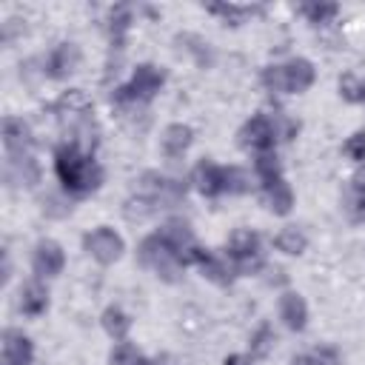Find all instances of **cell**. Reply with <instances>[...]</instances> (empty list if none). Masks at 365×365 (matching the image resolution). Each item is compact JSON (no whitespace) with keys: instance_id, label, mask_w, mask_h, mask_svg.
Here are the masks:
<instances>
[{"instance_id":"cell-8","label":"cell","mask_w":365,"mask_h":365,"mask_svg":"<svg viewBox=\"0 0 365 365\" xmlns=\"http://www.w3.org/2000/svg\"><path fill=\"white\" fill-rule=\"evenodd\" d=\"M3 177L14 188H34L40 182V165L31 157V151L29 154H6Z\"/></svg>"},{"instance_id":"cell-36","label":"cell","mask_w":365,"mask_h":365,"mask_svg":"<svg viewBox=\"0 0 365 365\" xmlns=\"http://www.w3.org/2000/svg\"><path fill=\"white\" fill-rule=\"evenodd\" d=\"M208 11H214V14H222L225 20H231L234 26L245 17V14H251V9H245V6H211Z\"/></svg>"},{"instance_id":"cell-12","label":"cell","mask_w":365,"mask_h":365,"mask_svg":"<svg viewBox=\"0 0 365 365\" xmlns=\"http://www.w3.org/2000/svg\"><path fill=\"white\" fill-rule=\"evenodd\" d=\"M197 265H200V274L214 285H231V279L240 274L237 262L231 257H222V254H214V251H202Z\"/></svg>"},{"instance_id":"cell-1","label":"cell","mask_w":365,"mask_h":365,"mask_svg":"<svg viewBox=\"0 0 365 365\" xmlns=\"http://www.w3.org/2000/svg\"><path fill=\"white\" fill-rule=\"evenodd\" d=\"M54 171L63 182L66 191L71 194H91L103 185V168L100 163L86 154L83 148H77L74 143H63L57 151H54Z\"/></svg>"},{"instance_id":"cell-6","label":"cell","mask_w":365,"mask_h":365,"mask_svg":"<svg viewBox=\"0 0 365 365\" xmlns=\"http://www.w3.org/2000/svg\"><path fill=\"white\" fill-rule=\"evenodd\" d=\"M160 237H163L165 245L182 259V265H185V262H200L202 248L197 245V240H194L188 222H182V220H168V222L160 228Z\"/></svg>"},{"instance_id":"cell-9","label":"cell","mask_w":365,"mask_h":365,"mask_svg":"<svg viewBox=\"0 0 365 365\" xmlns=\"http://www.w3.org/2000/svg\"><path fill=\"white\" fill-rule=\"evenodd\" d=\"M66 265V254H63V245L54 242V240H40L34 245V254H31V268L37 274V279H48V277H57Z\"/></svg>"},{"instance_id":"cell-34","label":"cell","mask_w":365,"mask_h":365,"mask_svg":"<svg viewBox=\"0 0 365 365\" xmlns=\"http://www.w3.org/2000/svg\"><path fill=\"white\" fill-rule=\"evenodd\" d=\"M342 151L348 154V160H354V163H365V131H354V134L345 140Z\"/></svg>"},{"instance_id":"cell-2","label":"cell","mask_w":365,"mask_h":365,"mask_svg":"<svg viewBox=\"0 0 365 365\" xmlns=\"http://www.w3.org/2000/svg\"><path fill=\"white\" fill-rule=\"evenodd\" d=\"M137 259L143 268L154 271L163 282H180V277H182V259L165 245V240L160 234H148L140 240Z\"/></svg>"},{"instance_id":"cell-5","label":"cell","mask_w":365,"mask_h":365,"mask_svg":"<svg viewBox=\"0 0 365 365\" xmlns=\"http://www.w3.org/2000/svg\"><path fill=\"white\" fill-rule=\"evenodd\" d=\"M83 248H86L88 257L97 259L100 265H114V262L123 257L125 242H123V237H120L114 228L100 225V228H94V231H88V234L83 237Z\"/></svg>"},{"instance_id":"cell-18","label":"cell","mask_w":365,"mask_h":365,"mask_svg":"<svg viewBox=\"0 0 365 365\" xmlns=\"http://www.w3.org/2000/svg\"><path fill=\"white\" fill-rule=\"evenodd\" d=\"M48 308V291L40 279H31L20 288V311L26 317H40Z\"/></svg>"},{"instance_id":"cell-7","label":"cell","mask_w":365,"mask_h":365,"mask_svg":"<svg viewBox=\"0 0 365 365\" xmlns=\"http://www.w3.org/2000/svg\"><path fill=\"white\" fill-rule=\"evenodd\" d=\"M240 145L248 148V151H271L274 143H277V134H274V123L268 114H254L251 120H245V125L240 128Z\"/></svg>"},{"instance_id":"cell-28","label":"cell","mask_w":365,"mask_h":365,"mask_svg":"<svg viewBox=\"0 0 365 365\" xmlns=\"http://www.w3.org/2000/svg\"><path fill=\"white\" fill-rule=\"evenodd\" d=\"M274 342H277L274 328H271V325H259V328L251 334V354L259 356V359H265V356L274 351Z\"/></svg>"},{"instance_id":"cell-39","label":"cell","mask_w":365,"mask_h":365,"mask_svg":"<svg viewBox=\"0 0 365 365\" xmlns=\"http://www.w3.org/2000/svg\"><path fill=\"white\" fill-rule=\"evenodd\" d=\"M137 365H157V362H154V359H143V356H140V362H137Z\"/></svg>"},{"instance_id":"cell-13","label":"cell","mask_w":365,"mask_h":365,"mask_svg":"<svg viewBox=\"0 0 365 365\" xmlns=\"http://www.w3.org/2000/svg\"><path fill=\"white\" fill-rule=\"evenodd\" d=\"M31 128L23 117H6L3 120V145L6 154H29L31 151Z\"/></svg>"},{"instance_id":"cell-27","label":"cell","mask_w":365,"mask_h":365,"mask_svg":"<svg viewBox=\"0 0 365 365\" xmlns=\"http://www.w3.org/2000/svg\"><path fill=\"white\" fill-rule=\"evenodd\" d=\"M128 26H131V9L128 6H114L108 11V34H111V40L120 43L123 34L128 31Z\"/></svg>"},{"instance_id":"cell-11","label":"cell","mask_w":365,"mask_h":365,"mask_svg":"<svg viewBox=\"0 0 365 365\" xmlns=\"http://www.w3.org/2000/svg\"><path fill=\"white\" fill-rule=\"evenodd\" d=\"M31 359H34L31 339L17 328H6L3 331V359H0V365H31Z\"/></svg>"},{"instance_id":"cell-38","label":"cell","mask_w":365,"mask_h":365,"mask_svg":"<svg viewBox=\"0 0 365 365\" xmlns=\"http://www.w3.org/2000/svg\"><path fill=\"white\" fill-rule=\"evenodd\" d=\"M222 365H254V362H251V356H245V354H231V356H225Z\"/></svg>"},{"instance_id":"cell-3","label":"cell","mask_w":365,"mask_h":365,"mask_svg":"<svg viewBox=\"0 0 365 365\" xmlns=\"http://www.w3.org/2000/svg\"><path fill=\"white\" fill-rule=\"evenodd\" d=\"M163 83H165V74L154 66V63H140L137 68H134V74H131V80H128V86H123V88H117V94H114V100L117 103H123V100H137V103H148L160 88H163Z\"/></svg>"},{"instance_id":"cell-10","label":"cell","mask_w":365,"mask_h":365,"mask_svg":"<svg viewBox=\"0 0 365 365\" xmlns=\"http://www.w3.org/2000/svg\"><path fill=\"white\" fill-rule=\"evenodd\" d=\"M80 48L77 43H60L51 48V54L46 57V74L54 80H66L80 68Z\"/></svg>"},{"instance_id":"cell-22","label":"cell","mask_w":365,"mask_h":365,"mask_svg":"<svg viewBox=\"0 0 365 365\" xmlns=\"http://www.w3.org/2000/svg\"><path fill=\"white\" fill-rule=\"evenodd\" d=\"M100 322H103V331H106L114 342H123V339L128 336V331H131V319H128V314L120 311L117 305L106 308L103 317H100Z\"/></svg>"},{"instance_id":"cell-30","label":"cell","mask_w":365,"mask_h":365,"mask_svg":"<svg viewBox=\"0 0 365 365\" xmlns=\"http://www.w3.org/2000/svg\"><path fill=\"white\" fill-rule=\"evenodd\" d=\"M339 94L348 103H365V80H359L354 74L339 77Z\"/></svg>"},{"instance_id":"cell-32","label":"cell","mask_w":365,"mask_h":365,"mask_svg":"<svg viewBox=\"0 0 365 365\" xmlns=\"http://www.w3.org/2000/svg\"><path fill=\"white\" fill-rule=\"evenodd\" d=\"M123 211H125V217L128 220H145L151 211H154V202L148 200V197H143V194H137V197H131V200H125V205H123Z\"/></svg>"},{"instance_id":"cell-26","label":"cell","mask_w":365,"mask_h":365,"mask_svg":"<svg viewBox=\"0 0 365 365\" xmlns=\"http://www.w3.org/2000/svg\"><path fill=\"white\" fill-rule=\"evenodd\" d=\"M251 188V174L240 165H228L222 168V191L228 194H245Z\"/></svg>"},{"instance_id":"cell-16","label":"cell","mask_w":365,"mask_h":365,"mask_svg":"<svg viewBox=\"0 0 365 365\" xmlns=\"http://www.w3.org/2000/svg\"><path fill=\"white\" fill-rule=\"evenodd\" d=\"M285 77H288V94H302L314 86V77H317V68L311 60L305 57H294L285 63Z\"/></svg>"},{"instance_id":"cell-14","label":"cell","mask_w":365,"mask_h":365,"mask_svg":"<svg viewBox=\"0 0 365 365\" xmlns=\"http://www.w3.org/2000/svg\"><path fill=\"white\" fill-rule=\"evenodd\" d=\"M191 182L202 197H217L222 194V165L211 160H200L191 171Z\"/></svg>"},{"instance_id":"cell-31","label":"cell","mask_w":365,"mask_h":365,"mask_svg":"<svg viewBox=\"0 0 365 365\" xmlns=\"http://www.w3.org/2000/svg\"><path fill=\"white\" fill-rule=\"evenodd\" d=\"M137 362H140V354L131 342H125V339L114 342V348L108 354V365H137Z\"/></svg>"},{"instance_id":"cell-29","label":"cell","mask_w":365,"mask_h":365,"mask_svg":"<svg viewBox=\"0 0 365 365\" xmlns=\"http://www.w3.org/2000/svg\"><path fill=\"white\" fill-rule=\"evenodd\" d=\"M262 86L274 94H288V77H285V63L282 66H268L262 68Z\"/></svg>"},{"instance_id":"cell-33","label":"cell","mask_w":365,"mask_h":365,"mask_svg":"<svg viewBox=\"0 0 365 365\" xmlns=\"http://www.w3.org/2000/svg\"><path fill=\"white\" fill-rule=\"evenodd\" d=\"M43 211L48 214V217H66L68 211H71V202L63 197V194H46L43 197Z\"/></svg>"},{"instance_id":"cell-19","label":"cell","mask_w":365,"mask_h":365,"mask_svg":"<svg viewBox=\"0 0 365 365\" xmlns=\"http://www.w3.org/2000/svg\"><path fill=\"white\" fill-rule=\"evenodd\" d=\"M257 254H259V237L251 228H237L228 240V257L234 262H242V259L257 257Z\"/></svg>"},{"instance_id":"cell-35","label":"cell","mask_w":365,"mask_h":365,"mask_svg":"<svg viewBox=\"0 0 365 365\" xmlns=\"http://www.w3.org/2000/svg\"><path fill=\"white\" fill-rule=\"evenodd\" d=\"M271 123H274V134H277V140H291L294 134H297V123L294 120H288L285 114H274L271 117Z\"/></svg>"},{"instance_id":"cell-21","label":"cell","mask_w":365,"mask_h":365,"mask_svg":"<svg viewBox=\"0 0 365 365\" xmlns=\"http://www.w3.org/2000/svg\"><path fill=\"white\" fill-rule=\"evenodd\" d=\"M342 211L351 222H365V185H359L356 180L342 188Z\"/></svg>"},{"instance_id":"cell-37","label":"cell","mask_w":365,"mask_h":365,"mask_svg":"<svg viewBox=\"0 0 365 365\" xmlns=\"http://www.w3.org/2000/svg\"><path fill=\"white\" fill-rule=\"evenodd\" d=\"M291 365H328V362H325V354L317 351V354H311V356H297Z\"/></svg>"},{"instance_id":"cell-20","label":"cell","mask_w":365,"mask_h":365,"mask_svg":"<svg viewBox=\"0 0 365 365\" xmlns=\"http://www.w3.org/2000/svg\"><path fill=\"white\" fill-rule=\"evenodd\" d=\"M265 205L277 214V217H285L291 214L294 208V191L285 180H277V182H268L265 185Z\"/></svg>"},{"instance_id":"cell-17","label":"cell","mask_w":365,"mask_h":365,"mask_svg":"<svg viewBox=\"0 0 365 365\" xmlns=\"http://www.w3.org/2000/svg\"><path fill=\"white\" fill-rule=\"evenodd\" d=\"M191 140H194V131H191V125H185V123H171V125H165V128H163V137H160L163 151H165L168 157H182V154L188 151Z\"/></svg>"},{"instance_id":"cell-23","label":"cell","mask_w":365,"mask_h":365,"mask_svg":"<svg viewBox=\"0 0 365 365\" xmlns=\"http://www.w3.org/2000/svg\"><path fill=\"white\" fill-rule=\"evenodd\" d=\"M274 245H277V251H282V254H288V257H299V254L308 248V237H305L302 228H297V225H285V228L277 234Z\"/></svg>"},{"instance_id":"cell-25","label":"cell","mask_w":365,"mask_h":365,"mask_svg":"<svg viewBox=\"0 0 365 365\" xmlns=\"http://www.w3.org/2000/svg\"><path fill=\"white\" fill-rule=\"evenodd\" d=\"M336 11H339L336 3H302V6H299V14H302L308 23H314V26L331 23V20L336 17Z\"/></svg>"},{"instance_id":"cell-15","label":"cell","mask_w":365,"mask_h":365,"mask_svg":"<svg viewBox=\"0 0 365 365\" xmlns=\"http://www.w3.org/2000/svg\"><path fill=\"white\" fill-rule=\"evenodd\" d=\"M279 319L285 322L288 331H305V325H308V305H305L302 294L285 291L279 297Z\"/></svg>"},{"instance_id":"cell-24","label":"cell","mask_w":365,"mask_h":365,"mask_svg":"<svg viewBox=\"0 0 365 365\" xmlns=\"http://www.w3.org/2000/svg\"><path fill=\"white\" fill-rule=\"evenodd\" d=\"M254 171H257V177L262 180V185L282 180V163H279V157L274 154V148L257 154V160H254Z\"/></svg>"},{"instance_id":"cell-4","label":"cell","mask_w":365,"mask_h":365,"mask_svg":"<svg viewBox=\"0 0 365 365\" xmlns=\"http://www.w3.org/2000/svg\"><path fill=\"white\" fill-rule=\"evenodd\" d=\"M140 194L154 202V208H174L185 197V182L165 177L160 171H143L140 177Z\"/></svg>"}]
</instances>
